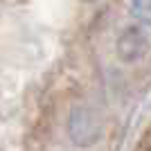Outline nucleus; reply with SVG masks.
<instances>
[{"label": "nucleus", "mask_w": 151, "mask_h": 151, "mask_svg": "<svg viewBox=\"0 0 151 151\" xmlns=\"http://www.w3.org/2000/svg\"><path fill=\"white\" fill-rule=\"evenodd\" d=\"M68 133L79 147H93L101 138V124L97 115L86 106H75L68 117Z\"/></svg>", "instance_id": "obj_1"}, {"label": "nucleus", "mask_w": 151, "mask_h": 151, "mask_svg": "<svg viewBox=\"0 0 151 151\" xmlns=\"http://www.w3.org/2000/svg\"><path fill=\"white\" fill-rule=\"evenodd\" d=\"M149 52V36L138 25L126 27L117 38V57L124 63H135Z\"/></svg>", "instance_id": "obj_2"}, {"label": "nucleus", "mask_w": 151, "mask_h": 151, "mask_svg": "<svg viewBox=\"0 0 151 151\" xmlns=\"http://www.w3.org/2000/svg\"><path fill=\"white\" fill-rule=\"evenodd\" d=\"M131 16L142 25H151V0H131Z\"/></svg>", "instance_id": "obj_3"}]
</instances>
